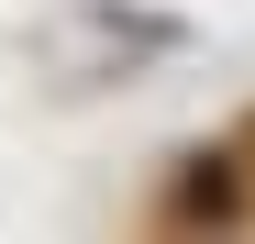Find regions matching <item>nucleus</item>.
Wrapping results in <instances>:
<instances>
[{
  "mask_svg": "<svg viewBox=\"0 0 255 244\" xmlns=\"http://www.w3.org/2000/svg\"><path fill=\"white\" fill-rule=\"evenodd\" d=\"M166 211H178V222H233V167H189Z\"/></svg>",
  "mask_w": 255,
  "mask_h": 244,
  "instance_id": "1",
  "label": "nucleus"
}]
</instances>
